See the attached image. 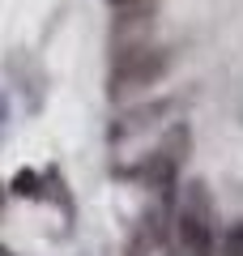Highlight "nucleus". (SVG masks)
<instances>
[{
  "instance_id": "4",
  "label": "nucleus",
  "mask_w": 243,
  "mask_h": 256,
  "mask_svg": "<svg viewBox=\"0 0 243 256\" xmlns=\"http://www.w3.org/2000/svg\"><path fill=\"white\" fill-rule=\"evenodd\" d=\"M111 9H136V4H145V0H107Z\"/></svg>"
},
{
  "instance_id": "2",
  "label": "nucleus",
  "mask_w": 243,
  "mask_h": 256,
  "mask_svg": "<svg viewBox=\"0 0 243 256\" xmlns=\"http://www.w3.org/2000/svg\"><path fill=\"white\" fill-rule=\"evenodd\" d=\"M171 68V56L154 47L150 38L145 43H132V47H120V56L111 60V73H107V86L111 94H128V90H145V86H158Z\"/></svg>"
},
{
  "instance_id": "3",
  "label": "nucleus",
  "mask_w": 243,
  "mask_h": 256,
  "mask_svg": "<svg viewBox=\"0 0 243 256\" xmlns=\"http://www.w3.org/2000/svg\"><path fill=\"white\" fill-rule=\"evenodd\" d=\"M188 146H192V132H188V128H184V124L171 128V137L145 158L141 180L150 184V188H162V192L175 188V180H180V171H184V158H188Z\"/></svg>"
},
{
  "instance_id": "5",
  "label": "nucleus",
  "mask_w": 243,
  "mask_h": 256,
  "mask_svg": "<svg viewBox=\"0 0 243 256\" xmlns=\"http://www.w3.org/2000/svg\"><path fill=\"white\" fill-rule=\"evenodd\" d=\"M0 256H13V252H9V248H4V244H0Z\"/></svg>"
},
{
  "instance_id": "1",
  "label": "nucleus",
  "mask_w": 243,
  "mask_h": 256,
  "mask_svg": "<svg viewBox=\"0 0 243 256\" xmlns=\"http://www.w3.org/2000/svg\"><path fill=\"white\" fill-rule=\"evenodd\" d=\"M175 235H180L184 256H218V222H214V201L205 184H188L184 205L175 214Z\"/></svg>"
}]
</instances>
